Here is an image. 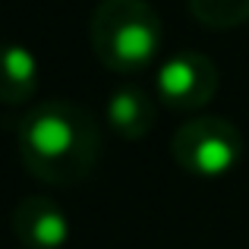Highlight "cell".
Segmentation results:
<instances>
[{"label": "cell", "instance_id": "1", "mask_svg": "<svg viewBox=\"0 0 249 249\" xmlns=\"http://www.w3.org/2000/svg\"><path fill=\"white\" fill-rule=\"evenodd\" d=\"M16 142L32 177L51 186H76L98 161L101 126L89 107L70 98H51L22 117Z\"/></svg>", "mask_w": 249, "mask_h": 249}, {"label": "cell", "instance_id": "2", "mask_svg": "<svg viewBox=\"0 0 249 249\" xmlns=\"http://www.w3.org/2000/svg\"><path fill=\"white\" fill-rule=\"evenodd\" d=\"M91 51L120 76L142 73L161 51V16L148 0H101L91 13Z\"/></svg>", "mask_w": 249, "mask_h": 249}, {"label": "cell", "instance_id": "3", "mask_svg": "<svg viewBox=\"0 0 249 249\" xmlns=\"http://www.w3.org/2000/svg\"><path fill=\"white\" fill-rule=\"evenodd\" d=\"M170 155L189 177L218 180L243 158V136L227 117L202 114L186 120L170 136Z\"/></svg>", "mask_w": 249, "mask_h": 249}, {"label": "cell", "instance_id": "4", "mask_svg": "<svg viewBox=\"0 0 249 249\" xmlns=\"http://www.w3.org/2000/svg\"><path fill=\"white\" fill-rule=\"evenodd\" d=\"M218 67L199 51H177L155 73V98L170 110H202L218 91Z\"/></svg>", "mask_w": 249, "mask_h": 249}, {"label": "cell", "instance_id": "5", "mask_svg": "<svg viewBox=\"0 0 249 249\" xmlns=\"http://www.w3.org/2000/svg\"><path fill=\"white\" fill-rule=\"evenodd\" d=\"M13 233L22 249H67L70 218L48 196H25L13 208Z\"/></svg>", "mask_w": 249, "mask_h": 249}, {"label": "cell", "instance_id": "6", "mask_svg": "<svg viewBox=\"0 0 249 249\" xmlns=\"http://www.w3.org/2000/svg\"><path fill=\"white\" fill-rule=\"evenodd\" d=\"M155 114H158L155 98L136 89V85H120L107 98V126L120 139L136 142L142 136H148L155 126Z\"/></svg>", "mask_w": 249, "mask_h": 249}, {"label": "cell", "instance_id": "7", "mask_svg": "<svg viewBox=\"0 0 249 249\" xmlns=\"http://www.w3.org/2000/svg\"><path fill=\"white\" fill-rule=\"evenodd\" d=\"M38 89V60L25 44L0 41V104H25Z\"/></svg>", "mask_w": 249, "mask_h": 249}, {"label": "cell", "instance_id": "8", "mask_svg": "<svg viewBox=\"0 0 249 249\" xmlns=\"http://www.w3.org/2000/svg\"><path fill=\"white\" fill-rule=\"evenodd\" d=\"M189 13L208 29H237L249 22V0H186Z\"/></svg>", "mask_w": 249, "mask_h": 249}]
</instances>
